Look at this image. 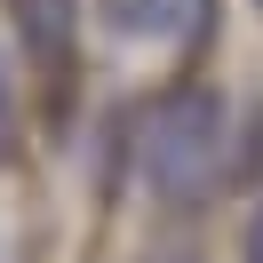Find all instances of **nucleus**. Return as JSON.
Here are the masks:
<instances>
[{"mask_svg": "<svg viewBox=\"0 0 263 263\" xmlns=\"http://www.w3.org/2000/svg\"><path fill=\"white\" fill-rule=\"evenodd\" d=\"M231 104L208 80H176L152 96L144 144H136V176L160 208H208L231 183Z\"/></svg>", "mask_w": 263, "mask_h": 263, "instance_id": "nucleus-1", "label": "nucleus"}, {"mask_svg": "<svg viewBox=\"0 0 263 263\" xmlns=\"http://www.w3.org/2000/svg\"><path fill=\"white\" fill-rule=\"evenodd\" d=\"M96 16L120 40H176V48H192L208 32V0H96Z\"/></svg>", "mask_w": 263, "mask_h": 263, "instance_id": "nucleus-2", "label": "nucleus"}, {"mask_svg": "<svg viewBox=\"0 0 263 263\" xmlns=\"http://www.w3.org/2000/svg\"><path fill=\"white\" fill-rule=\"evenodd\" d=\"M144 263H199V255H192V247H152Z\"/></svg>", "mask_w": 263, "mask_h": 263, "instance_id": "nucleus-6", "label": "nucleus"}, {"mask_svg": "<svg viewBox=\"0 0 263 263\" xmlns=\"http://www.w3.org/2000/svg\"><path fill=\"white\" fill-rule=\"evenodd\" d=\"M8 8V32L32 64H64L72 40H80V0H0Z\"/></svg>", "mask_w": 263, "mask_h": 263, "instance_id": "nucleus-3", "label": "nucleus"}, {"mask_svg": "<svg viewBox=\"0 0 263 263\" xmlns=\"http://www.w3.org/2000/svg\"><path fill=\"white\" fill-rule=\"evenodd\" d=\"M239 263H263V192H255V208L239 223Z\"/></svg>", "mask_w": 263, "mask_h": 263, "instance_id": "nucleus-5", "label": "nucleus"}, {"mask_svg": "<svg viewBox=\"0 0 263 263\" xmlns=\"http://www.w3.org/2000/svg\"><path fill=\"white\" fill-rule=\"evenodd\" d=\"M16 144V88H8V56H0V160Z\"/></svg>", "mask_w": 263, "mask_h": 263, "instance_id": "nucleus-4", "label": "nucleus"}]
</instances>
